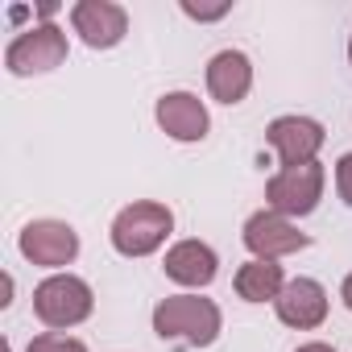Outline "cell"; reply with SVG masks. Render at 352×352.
I'll return each instance as SVG.
<instances>
[{"mask_svg":"<svg viewBox=\"0 0 352 352\" xmlns=\"http://www.w3.org/2000/svg\"><path fill=\"white\" fill-rule=\"evenodd\" d=\"M265 141L274 145V153H278V162H282V170H286V166H307V162H315V153L323 149L327 133H323V124L311 120V116H278V120L265 129Z\"/></svg>","mask_w":352,"mask_h":352,"instance_id":"ba28073f","label":"cell"},{"mask_svg":"<svg viewBox=\"0 0 352 352\" xmlns=\"http://www.w3.org/2000/svg\"><path fill=\"white\" fill-rule=\"evenodd\" d=\"M294 352H336V348H331V344H319V340H315V344H302V348H294Z\"/></svg>","mask_w":352,"mask_h":352,"instance_id":"d6986e66","label":"cell"},{"mask_svg":"<svg viewBox=\"0 0 352 352\" xmlns=\"http://www.w3.org/2000/svg\"><path fill=\"white\" fill-rule=\"evenodd\" d=\"M278 319L286 327H298V331H311L327 319V290L315 282V278H294L286 282V290L278 294Z\"/></svg>","mask_w":352,"mask_h":352,"instance_id":"8fae6325","label":"cell"},{"mask_svg":"<svg viewBox=\"0 0 352 352\" xmlns=\"http://www.w3.org/2000/svg\"><path fill=\"white\" fill-rule=\"evenodd\" d=\"M174 232V212L166 204H153V199H141V204H129L116 220H112V249L120 257H149L166 245V236Z\"/></svg>","mask_w":352,"mask_h":352,"instance_id":"7a4b0ae2","label":"cell"},{"mask_svg":"<svg viewBox=\"0 0 352 352\" xmlns=\"http://www.w3.org/2000/svg\"><path fill=\"white\" fill-rule=\"evenodd\" d=\"M25 352H87V344H83V340H75V336L46 331V336L30 340V348H25Z\"/></svg>","mask_w":352,"mask_h":352,"instance_id":"9a60e30c","label":"cell"},{"mask_svg":"<svg viewBox=\"0 0 352 352\" xmlns=\"http://www.w3.org/2000/svg\"><path fill=\"white\" fill-rule=\"evenodd\" d=\"M336 191H340V199L352 208V153H344V157L336 162Z\"/></svg>","mask_w":352,"mask_h":352,"instance_id":"2e32d148","label":"cell"},{"mask_svg":"<svg viewBox=\"0 0 352 352\" xmlns=\"http://www.w3.org/2000/svg\"><path fill=\"white\" fill-rule=\"evenodd\" d=\"M249 87H253V63H249V54L220 50L208 63V91H212V100H220V104L232 108V104H241L249 96Z\"/></svg>","mask_w":352,"mask_h":352,"instance_id":"4fadbf2b","label":"cell"},{"mask_svg":"<svg viewBox=\"0 0 352 352\" xmlns=\"http://www.w3.org/2000/svg\"><path fill=\"white\" fill-rule=\"evenodd\" d=\"M153 116H157L162 133L174 137V141H204L208 129H212V116H208L204 100L191 96V91H166L157 100Z\"/></svg>","mask_w":352,"mask_h":352,"instance_id":"30bf717a","label":"cell"},{"mask_svg":"<svg viewBox=\"0 0 352 352\" xmlns=\"http://www.w3.org/2000/svg\"><path fill=\"white\" fill-rule=\"evenodd\" d=\"M67 63V34L58 25H34L25 34H17L5 50V67L9 75H46L54 67Z\"/></svg>","mask_w":352,"mask_h":352,"instance_id":"5b68a950","label":"cell"},{"mask_svg":"<svg viewBox=\"0 0 352 352\" xmlns=\"http://www.w3.org/2000/svg\"><path fill=\"white\" fill-rule=\"evenodd\" d=\"M232 5H216V9H199V5H183V13L187 17H195V21H220L224 13H228Z\"/></svg>","mask_w":352,"mask_h":352,"instance_id":"e0dca14e","label":"cell"},{"mask_svg":"<svg viewBox=\"0 0 352 352\" xmlns=\"http://www.w3.org/2000/svg\"><path fill=\"white\" fill-rule=\"evenodd\" d=\"M245 249L257 257V261H278V257H290V253H298V249H307L311 245V236L307 232H298L286 216H278V212H253L249 220H245Z\"/></svg>","mask_w":352,"mask_h":352,"instance_id":"52a82bcc","label":"cell"},{"mask_svg":"<svg viewBox=\"0 0 352 352\" xmlns=\"http://www.w3.org/2000/svg\"><path fill=\"white\" fill-rule=\"evenodd\" d=\"M236 294L245 302H278V294L286 290V278H282V265L278 261H245L236 270Z\"/></svg>","mask_w":352,"mask_h":352,"instance_id":"5bb4252c","label":"cell"},{"mask_svg":"<svg viewBox=\"0 0 352 352\" xmlns=\"http://www.w3.org/2000/svg\"><path fill=\"white\" fill-rule=\"evenodd\" d=\"M91 307H96V294L75 274H54V278L34 286V315L54 331H67V327L83 323L91 315Z\"/></svg>","mask_w":352,"mask_h":352,"instance_id":"3957f363","label":"cell"},{"mask_svg":"<svg viewBox=\"0 0 352 352\" xmlns=\"http://www.w3.org/2000/svg\"><path fill=\"white\" fill-rule=\"evenodd\" d=\"M162 270H166L170 282L191 286V290H204V286L216 282L220 261H216V249H212V245H204V241H179V245L166 253Z\"/></svg>","mask_w":352,"mask_h":352,"instance_id":"7c38bea8","label":"cell"},{"mask_svg":"<svg viewBox=\"0 0 352 352\" xmlns=\"http://www.w3.org/2000/svg\"><path fill=\"white\" fill-rule=\"evenodd\" d=\"M323 183H327V174H323L319 162L286 166L265 183V204H270V212H278L286 220L290 216H311L323 199Z\"/></svg>","mask_w":352,"mask_h":352,"instance_id":"277c9868","label":"cell"},{"mask_svg":"<svg viewBox=\"0 0 352 352\" xmlns=\"http://www.w3.org/2000/svg\"><path fill=\"white\" fill-rule=\"evenodd\" d=\"M340 298H344V307H348V311H352V274H348V278H344V286H340Z\"/></svg>","mask_w":352,"mask_h":352,"instance_id":"ac0fdd59","label":"cell"},{"mask_svg":"<svg viewBox=\"0 0 352 352\" xmlns=\"http://www.w3.org/2000/svg\"><path fill=\"white\" fill-rule=\"evenodd\" d=\"M220 307L199 294H170L153 307V331L162 340H183L187 348H208L220 336Z\"/></svg>","mask_w":352,"mask_h":352,"instance_id":"6da1fadb","label":"cell"},{"mask_svg":"<svg viewBox=\"0 0 352 352\" xmlns=\"http://www.w3.org/2000/svg\"><path fill=\"white\" fill-rule=\"evenodd\" d=\"M21 245V257L34 261V265H46V270H63L79 257V232L63 220H34L21 228L17 236Z\"/></svg>","mask_w":352,"mask_h":352,"instance_id":"8992f818","label":"cell"},{"mask_svg":"<svg viewBox=\"0 0 352 352\" xmlns=\"http://www.w3.org/2000/svg\"><path fill=\"white\" fill-rule=\"evenodd\" d=\"M348 63H352V38H348Z\"/></svg>","mask_w":352,"mask_h":352,"instance_id":"ffe728a7","label":"cell"},{"mask_svg":"<svg viewBox=\"0 0 352 352\" xmlns=\"http://www.w3.org/2000/svg\"><path fill=\"white\" fill-rule=\"evenodd\" d=\"M71 30L91 46V50H112L129 34V13L112 0H79L71 9Z\"/></svg>","mask_w":352,"mask_h":352,"instance_id":"9c48e42d","label":"cell"}]
</instances>
